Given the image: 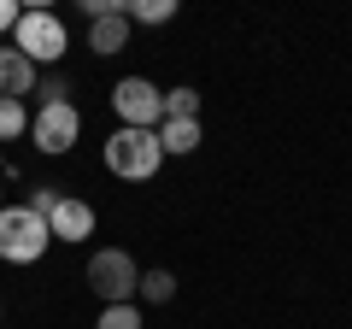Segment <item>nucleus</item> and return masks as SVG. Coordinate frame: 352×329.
I'll return each instance as SVG.
<instances>
[{
  "label": "nucleus",
  "instance_id": "obj_1",
  "mask_svg": "<svg viewBox=\"0 0 352 329\" xmlns=\"http://www.w3.org/2000/svg\"><path fill=\"white\" fill-rule=\"evenodd\" d=\"M47 247H53L47 217H36L30 206H0V259H12V265H36Z\"/></svg>",
  "mask_w": 352,
  "mask_h": 329
},
{
  "label": "nucleus",
  "instance_id": "obj_2",
  "mask_svg": "<svg viewBox=\"0 0 352 329\" xmlns=\"http://www.w3.org/2000/svg\"><path fill=\"white\" fill-rule=\"evenodd\" d=\"M88 288L100 294L106 306H135V288H141V265L124 253V247H100L88 259Z\"/></svg>",
  "mask_w": 352,
  "mask_h": 329
},
{
  "label": "nucleus",
  "instance_id": "obj_3",
  "mask_svg": "<svg viewBox=\"0 0 352 329\" xmlns=\"http://www.w3.org/2000/svg\"><path fill=\"white\" fill-rule=\"evenodd\" d=\"M106 164H112V177H153L164 164V147H159V129H118L112 141H106Z\"/></svg>",
  "mask_w": 352,
  "mask_h": 329
},
{
  "label": "nucleus",
  "instance_id": "obj_4",
  "mask_svg": "<svg viewBox=\"0 0 352 329\" xmlns=\"http://www.w3.org/2000/svg\"><path fill=\"white\" fill-rule=\"evenodd\" d=\"M112 112L124 118V129H159L164 124V94L153 89L147 76H124L112 89Z\"/></svg>",
  "mask_w": 352,
  "mask_h": 329
},
{
  "label": "nucleus",
  "instance_id": "obj_5",
  "mask_svg": "<svg viewBox=\"0 0 352 329\" xmlns=\"http://www.w3.org/2000/svg\"><path fill=\"white\" fill-rule=\"evenodd\" d=\"M12 36H18L12 47L24 53L30 65H53V59L65 53V41H71V36H65V24H59L53 12H24V18H18V30H12Z\"/></svg>",
  "mask_w": 352,
  "mask_h": 329
},
{
  "label": "nucleus",
  "instance_id": "obj_6",
  "mask_svg": "<svg viewBox=\"0 0 352 329\" xmlns=\"http://www.w3.org/2000/svg\"><path fill=\"white\" fill-rule=\"evenodd\" d=\"M30 136H36L41 153H71V141L82 136V118H76L71 100H53V106H41V112L30 118Z\"/></svg>",
  "mask_w": 352,
  "mask_h": 329
},
{
  "label": "nucleus",
  "instance_id": "obj_7",
  "mask_svg": "<svg viewBox=\"0 0 352 329\" xmlns=\"http://www.w3.org/2000/svg\"><path fill=\"white\" fill-rule=\"evenodd\" d=\"M47 229H53V241H88V235H94V206L76 200V194H59Z\"/></svg>",
  "mask_w": 352,
  "mask_h": 329
},
{
  "label": "nucleus",
  "instance_id": "obj_8",
  "mask_svg": "<svg viewBox=\"0 0 352 329\" xmlns=\"http://www.w3.org/2000/svg\"><path fill=\"white\" fill-rule=\"evenodd\" d=\"M88 47L94 53H124L129 47V12H100V18H88Z\"/></svg>",
  "mask_w": 352,
  "mask_h": 329
},
{
  "label": "nucleus",
  "instance_id": "obj_9",
  "mask_svg": "<svg viewBox=\"0 0 352 329\" xmlns=\"http://www.w3.org/2000/svg\"><path fill=\"white\" fill-rule=\"evenodd\" d=\"M30 89H36V65L18 47H0V94H6V100H24Z\"/></svg>",
  "mask_w": 352,
  "mask_h": 329
},
{
  "label": "nucleus",
  "instance_id": "obj_10",
  "mask_svg": "<svg viewBox=\"0 0 352 329\" xmlns=\"http://www.w3.org/2000/svg\"><path fill=\"white\" fill-rule=\"evenodd\" d=\"M159 147L164 153H194L200 147V118H164L159 124Z\"/></svg>",
  "mask_w": 352,
  "mask_h": 329
},
{
  "label": "nucleus",
  "instance_id": "obj_11",
  "mask_svg": "<svg viewBox=\"0 0 352 329\" xmlns=\"http://www.w3.org/2000/svg\"><path fill=\"white\" fill-rule=\"evenodd\" d=\"M141 300H153V306H164V300H176V277L170 270H141Z\"/></svg>",
  "mask_w": 352,
  "mask_h": 329
},
{
  "label": "nucleus",
  "instance_id": "obj_12",
  "mask_svg": "<svg viewBox=\"0 0 352 329\" xmlns=\"http://www.w3.org/2000/svg\"><path fill=\"white\" fill-rule=\"evenodd\" d=\"M30 129V112H24V100H6L0 94V141H18Z\"/></svg>",
  "mask_w": 352,
  "mask_h": 329
},
{
  "label": "nucleus",
  "instance_id": "obj_13",
  "mask_svg": "<svg viewBox=\"0 0 352 329\" xmlns=\"http://www.w3.org/2000/svg\"><path fill=\"white\" fill-rule=\"evenodd\" d=\"M176 18V0H129V24H164Z\"/></svg>",
  "mask_w": 352,
  "mask_h": 329
},
{
  "label": "nucleus",
  "instance_id": "obj_14",
  "mask_svg": "<svg viewBox=\"0 0 352 329\" xmlns=\"http://www.w3.org/2000/svg\"><path fill=\"white\" fill-rule=\"evenodd\" d=\"M164 118H200V94L194 89H170L164 94Z\"/></svg>",
  "mask_w": 352,
  "mask_h": 329
},
{
  "label": "nucleus",
  "instance_id": "obj_15",
  "mask_svg": "<svg viewBox=\"0 0 352 329\" xmlns=\"http://www.w3.org/2000/svg\"><path fill=\"white\" fill-rule=\"evenodd\" d=\"M94 329H141V312H135V306H106Z\"/></svg>",
  "mask_w": 352,
  "mask_h": 329
},
{
  "label": "nucleus",
  "instance_id": "obj_16",
  "mask_svg": "<svg viewBox=\"0 0 352 329\" xmlns=\"http://www.w3.org/2000/svg\"><path fill=\"white\" fill-rule=\"evenodd\" d=\"M18 18H24V6H12V0H0V30H18Z\"/></svg>",
  "mask_w": 352,
  "mask_h": 329
}]
</instances>
